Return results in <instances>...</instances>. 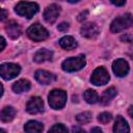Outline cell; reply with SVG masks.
I'll use <instances>...</instances> for the list:
<instances>
[{
    "label": "cell",
    "instance_id": "ac0fdd59",
    "mask_svg": "<svg viewBox=\"0 0 133 133\" xmlns=\"http://www.w3.org/2000/svg\"><path fill=\"white\" fill-rule=\"evenodd\" d=\"M16 115V110L14 107L11 106H5L4 108H2L1 110V113H0V118L2 122L4 123H8L10 121L14 119Z\"/></svg>",
    "mask_w": 133,
    "mask_h": 133
},
{
    "label": "cell",
    "instance_id": "ba28073f",
    "mask_svg": "<svg viewBox=\"0 0 133 133\" xmlns=\"http://www.w3.org/2000/svg\"><path fill=\"white\" fill-rule=\"evenodd\" d=\"M80 33L82 36L86 37V38H96L99 33H100V28L96 23H86L84 25H82L81 29H80Z\"/></svg>",
    "mask_w": 133,
    "mask_h": 133
},
{
    "label": "cell",
    "instance_id": "83f0119b",
    "mask_svg": "<svg viewBox=\"0 0 133 133\" xmlns=\"http://www.w3.org/2000/svg\"><path fill=\"white\" fill-rule=\"evenodd\" d=\"M73 133H86L84 130H82L81 128L79 127H74L73 128Z\"/></svg>",
    "mask_w": 133,
    "mask_h": 133
},
{
    "label": "cell",
    "instance_id": "8992f818",
    "mask_svg": "<svg viewBox=\"0 0 133 133\" xmlns=\"http://www.w3.org/2000/svg\"><path fill=\"white\" fill-rule=\"evenodd\" d=\"M21 71V68L19 64L17 63H2L0 66V74L1 77L5 80H10L14 79L15 77H17L19 75Z\"/></svg>",
    "mask_w": 133,
    "mask_h": 133
},
{
    "label": "cell",
    "instance_id": "4316f807",
    "mask_svg": "<svg viewBox=\"0 0 133 133\" xmlns=\"http://www.w3.org/2000/svg\"><path fill=\"white\" fill-rule=\"evenodd\" d=\"M111 3L114 4V5H116V6H123V5L126 4V1L125 0H123V1H114V0H112Z\"/></svg>",
    "mask_w": 133,
    "mask_h": 133
},
{
    "label": "cell",
    "instance_id": "cb8c5ba5",
    "mask_svg": "<svg viewBox=\"0 0 133 133\" xmlns=\"http://www.w3.org/2000/svg\"><path fill=\"white\" fill-rule=\"evenodd\" d=\"M111 118H112V115H111V113H109V112H102V113H100L99 116H98V121H99L100 123H102V124H107V123H109V122L111 121Z\"/></svg>",
    "mask_w": 133,
    "mask_h": 133
},
{
    "label": "cell",
    "instance_id": "7c38bea8",
    "mask_svg": "<svg viewBox=\"0 0 133 133\" xmlns=\"http://www.w3.org/2000/svg\"><path fill=\"white\" fill-rule=\"evenodd\" d=\"M34 77H35V79L37 80V82H39L41 84H44V85L51 84V83H53V82L56 80L55 75H53V74L50 73V72L44 71V70H38V71H36Z\"/></svg>",
    "mask_w": 133,
    "mask_h": 133
},
{
    "label": "cell",
    "instance_id": "5b68a950",
    "mask_svg": "<svg viewBox=\"0 0 133 133\" xmlns=\"http://www.w3.org/2000/svg\"><path fill=\"white\" fill-rule=\"evenodd\" d=\"M27 35L29 36V38H31L34 42H42L49 36V32L41 24L35 23L32 24L27 29Z\"/></svg>",
    "mask_w": 133,
    "mask_h": 133
},
{
    "label": "cell",
    "instance_id": "d4e9b609",
    "mask_svg": "<svg viewBox=\"0 0 133 133\" xmlns=\"http://www.w3.org/2000/svg\"><path fill=\"white\" fill-rule=\"evenodd\" d=\"M57 29L59 30V31H66L68 29H69V24L68 23H65V22H62V23H60L58 26H57Z\"/></svg>",
    "mask_w": 133,
    "mask_h": 133
},
{
    "label": "cell",
    "instance_id": "ffe728a7",
    "mask_svg": "<svg viewBox=\"0 0 133 133\" xmlns=\"http://www.w3.org/2000/svg\"><path fill=\"white\" fill-rule=\"evenodd\" d=\"M116 96V89L114 87H109L108 89H106L103 95L101 96L100 102L102 105H107L108 103L111 102V100Z\"/></svg>",
    "mask_w": 133,
    "mask_h": 133
},
{
    "label": "cell",
    "instance_id": "5bb4252c",
    "mask_svg": "<svg viewBox=\"0 0 133 133\" xmlns=\"http://www.w3.org/2000/svg\"><path fill=\"white\" fill-rule=\"evenodd\" d=\"M113 132L114 133H129L130 132L129 125L123 116H121V115L116 116V119H115V123L113 126Z\"/></svg>",
    "mask_w": 133,
    "mask_h": 133
},
{
    "label": "cell",
    "instance_id": "484cf974",
    "mask_svg": "<svg viewBox=\"0 0 133 133\" xmlns=\"http://www.w3.org/2000/svg\"><path fill=\"white\" fill-rule=\"evenodd\" d=\"M87 16H88V11H87V10H84L83 12L79 14V16H78V21L82 22L83 20H85V19H86V17H87Z\"/></svg>",
    "mask_w": 133,
    "mask_h": 133
},
{
    "label": "cell",
    "instance_id": "6da1fadb",
    "mask_svg": "<svg viewBox=\"0 0 133 133\" xmlns=\"http://www.w3.org/2000/svg\"><path fill=\"white\" fill-rule=\"evenodd\" d=\"M133 24V17L131 14H125L123 16H119L117 18H115L111 25H110V30L113 33H117L121 32L127 28H129L131 25Z\"/></svg>",
    "mask_w": 133,
    "mask_h": 133
},
{
    "label": "cell",
    "instance_id": "603a6c76",
    "mask_svg": "<svg viewBox=\"0 0 133 133\" xmlns=\"http://www.w3.org/2000/svg\"><path fill=\"white\" fill-rule=\"evenodd\" d=\"M48 133H69L66 127L62 124H56L54 126H52L49 130Z\"/></svg>",
    "mask_w": 133,
    "mask_h": 133
},
{
    "label": "cell",
    "instance_id": "9c48e42d",
    "mask_svg": "<svg viewBox=\"0 0 133 133\" xmlns=\"http://www.w3.org/2000/svg\"><path fill=\"white\" fill-rule=\"evenodd\" d=\"M59 14H60V6L55 4V3H53V4H50L49 6H47V8L45 9L44 19L46 20L47 23L53 24L57 20Z\"/></svg>",
    "mask_w": 133,
    "mask_h": 133
},
{
    "label": "cell",
    "instance_id": "4dcf8cb0",
    "mask_svg": "<svg viewBox=\"0 0 133 133\" xmlns=\"http://www.w3.org/2000/svg\"><path fill=\"white\" fill-rule=\"evenodd\" d=\"M5 45H6V43H5V38H4L3 36H1V47H0V51H3V50H4Z\"/></svg>",
    "mask_w": 133,
    "mask_h": 133
},
{
    "label": "cell",
    "instance_id": "3957f363",
    "mask_svg": "<svg viewBox=\"0 0 133 133\" xmlns=\"http://www.w3.org/2000/svg\"><path fill=\"white\" fill-rule=\"evenodd\" d=\"M49 105L53 109H61L66 102V94L62 89H53L48 96Z\"/></svg>",
    "mask_w": 133,
    "mask_h": 133
},
{
    "label": "cell",
    "instance_id": "f1b7e54d",
    "mask_svg": "<svg viewBox=\"0 0 133 133\" xmlns=\"http://www.w3.org/2000/svg\"><path fill=\"white\" fill-rule=\"evenodd\" d=\"M121 39H122V41H125V42H131V39H132V36H131V35H128V34H126V35H123V36L121 37Z\"/></svg>",
    "mask_w": 133,
    "mask_h": 133
},
{
    "label": "cell",
    "instance_id": "9a60e30c",
    "mask_svg": "<svg viewBox=\"0 0 133 133\" xmlns=\"http://www.w3.org/2000/svg\"><path fill=\"white\" fill-rule=\"evenodd\" d=\"M53 57V52L48 50V49H39L37 52H35L34 56H33V60L35 62H44V61H48V60H52Z\"/></svg>",
    "mask_w": 133,
    "mask_h": 133
},
{
    "label": "cell",
    "instance_id": "d6a6232c",
    "mask_svg": "<svg viewBox=\"0 0 133 133\" xmlns=\"http://www.w3.org/2000/svg\"><path fill=\"white\" fill-rule=\"evenodd\" d=\"M128 113H129L130 117L133 119V105H131V106L129 107V109H128Z\"/></svg>",
    "mask_w": 133,
    "mask_h": 133
},
{
    "label": "cell",
    "instance_id": "2e32d148",
    "mask_svg": "<svg viewBox=\"0 0 133 133\" xmlns=\"http://www.w3.org/2000/svg\"><path fill=\"white\" fill-rule=\"evenodd\" d=\"M43 124L36 121H29L24 126V130L26 133H41L43 131Z\"/></svg>",
    "mask_w": 133,
    "mask_h": 133
},
{
    "label": "cell",
    "instance_id": "7a4b0ae2",
    "mask_svg": "<svg viewBox=\"0 0 133 133\" xmlns=\"http://www.w3.org/2000/svg\"><path fill=\"white\" fill-rule=\"evenodd\" d=\"M15 11L21 17H25L27 19H30L38 11V5L34 2H24V1H22V2H19L16 5Z\"/></svg>",
    "mask_w": 133,
    "mask_h": 133
},
{
    "label": "cell",
    "instance_id": "f546056e",
    "mask_svg": "<svg viewBox=\"0 0 133 133\" xmlns=\"http://www.w3.org/2000/svg\"><path fill=\"white\" fill-rule=\"evenodd\" d=\"M6 16H7V12H6V10L2 8V9H1V16H0L1 18H0V20H1V21H3V20L6 18Z\"/></svg>",
    "mask_w": 133,
    "mask_h": 133
},
{
    "label": "cell",
    "instance_id": "d6986e66",
    "mask_svg": "<svg viewBox=\"0 0 133 133\" xmlns=\"http://www.w3.org/2000/svg\"><path fill=\"white\" fill-rule=\"evenodd\" d=\"M59 45L61 46V48H63L65 50H73L77 47V42L73 36L66 35V36H63L60 38Z\"/></svg>",
    "mask_w": 133,
    "mask_h": 133
},
{
    "label": "cell",
    "instance_id": "1f68e13d",
    "mask_svg": "<svg viewBox=\"0 0 133 133\" xmlns=\"http://www.w3.org/2000/svg\"><path fill=\"white\" fill-rule=\"evenodd\" d=\"M90 133H104L100 128H98V127H95V128H92L91 130H90Z\"/></svg>",
    "mask_w": 133,
    "mask_h": 133
},
{
    "label": "cell",
    "instance_id": "4fadbf2b",
    "mask_svg": "<svg viewBox=\"0 0 133 133\" xmlns=\"http://www.w3.org/2000/svg\"><path fill=\"white\" fill-rule=\"evenodd\" d=\"M5 31L6 33L8 34V36L12 39H16L18 38L21 33H22V30H21V26L16 22V21H9L6 25H5Z\"/></svg>",
    "mask_w": 133,
    "mask_h": 133
},
{
    "label": "cell",
    "instance_id": "7402d4cb",
    "mask_svg": "<svg viewBox=\"0 0 133 133\" xmlns=\"http://www.w3.org/2000/svg\"><path fill=\"white\" fill-rule=\"evenodd\" d=\"M76 121L79 124H87L91 121V113L90 112H81L76 115Z\"/></svg>",
    "mask_w": 133,
    "mask_h": 133
},
{
    "label": "cell",
    "instance_id": "8fae6325",
    "mask_svg": "<svg viewBox=\"0 0 133 133\" xmlns=\"http://www.w3.org/2000/svg\"><path fill=\"white\" fill-rule=\"evenodd\" d=\"M112 70H113V73L117 77H124L129 72V64L125 59L119 58V59H116L113 61Z\"/></svg>",
    "mask_w": 133,
    "mask_h": 133
},
{
    "label": "cell",
    "instance_id": "e0dca14e",
    "mask_svg": "<svg viewBox=\"0 0 133 133\" xmlns=\"http://www.w3.org/2000/svg\"><path fill=\"white\" fill-rule=\"evenodd\" d=\"M30 82L26 79H21L18 80L17 82H15L12 84V90L17 94H21L24 91H28L30 89Z\"/></svg>",
    "mask_w": 133,
    "mask_h": 133
},
{
    "label": "cell",
    "instance_id": "52a82bcc",
    "mask_svg": "<svg viewBox=\"0 0 133 133\" xmlns=\"http://www.w3.org/2000/svg\"><path fill=\"white\" fill-rule=\"evenodd\" d=\"M109 78L110 77H109V74L106 71V69L103 66H99L92 72L91 77H90V81L92 84L100 86V85L106 84L109 81Z\"/></svg>",
    "mask_w": 133,
    "mask_h": 133
},
{
    "label": "cell",
    "instance_id": "44dd1931",
    "mask_svg": "<svg viewBox=\"0 0 133 133\" xmlns=\"http://www.w3.org/2000/svg\"><path fill=\"white\" fill-rule=\"evenodd\" d=\"M84 99L88 104H95L99 101V96L94 89H87L84 92Z\"/></svg>",
    "mask_w": 133,
    "mask_h": 133
},
{
    "label": "cell",
    "instance_id": "836d02e7",
    "mask_svg": "<svg viewBox=\"0 0 133 133\" xmlns=\"http://www.w3.org/2000/svg\"><path fill=\"white\" fill-rule=\"evenodd\" d=\"M1 133H6V132L4 131V129H1Z\"/></svg>",
    "mask_w": 133,
    "mask_h": 133
},
{
    "label": "cell",
    "instance_id": "30bf717a",
    "mask_svg": "<svg viewBox=\"0 0 133 133\" xmlns=\"http://www.w3.org/2000/svg\"><path fill=\"white\" fill-rule=\"evenodd\" d=\"M43 109H44V102H43L42 98H39V97H33L27 102L26 110L28 113L36 114V113L42 112Z\"/></svg>",
    "mask_w": 133,
    "mask_h": 133
},
{
    "label": "cell",
    "instance_id": "277c9868",
    "mask_svg": "<svg viewBox=\"0 0 133 133\" xmlns=\"http://www.w3.org/2000/svg\"><path fill=\"white\" fill-rule=\"evenodd\" d=\"M84 65H85V58L83 55H79L76 57L66 58L62 62L61 68L65 72H76L83 69Z\"/></svg>",
    "mask_w": 133,
    "mask_h": 133
}]
</instances>
